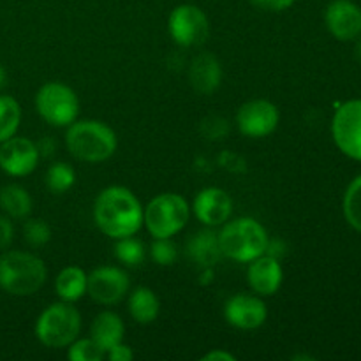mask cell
Here are the masks:
<instances>
[{"label": "cell", "instance_id": "6da1fadb", "mask_svg": "<svg viewBox=\"0 0 361 361\" xmlns=\"http://www.w3.org/2000/svg\"><path fill=\"white\" fill-rule=\"evenodd\" d=\"M95 224L109 238H127L140 231L143 208L140 200L126 187H108L99 194L94 207Z\"/></svg>", "mask_w": 361, "mask_h": 361}, {"label": "cell", "instance_id": "7a4b0ae2", "mask_svg": "<svg viewBox=\"0 0 361 361\" xmlns=\"http://www.w3.org/2000/svg\"><path fill=\"white\" fill-rule=\"evenodd\" d=\"M44 263L23 250H11L0 256V289L14 296H30L46 282Z\"/></svg>", "mask_w": 361, "mask_h": 361}, {"label": "cell", "instance_id": "3957f363", "mask_svg": "<svg viewBox=\"0 0 361 361\" xmlns=\"http://www.w3.org/2000/svg\"><path fill=\"white\" fill-rule=\"evenodd\" d=\"M66 143L71 154L83 162H104L116 150L115 130L99 120L71 123Z\"/></svg>", "mask_w": 361, "mask_h": 361}, {"label": "cell", "instance_id": "277c9868", "mask_svg": "<svg viewBox=\"0 0 361 361\" xmlns=\"http://www.w3.org/2000/svg\"><path fill=\"white\" fill-rule=\"evenodd\" d=\"M267 229L254 219H236L228 222L219 233L222 256L240 263H250L256 257L263 256L268 247Z\"/></svg>", "mask_w": 361, "mask_h": 361}, {"label": "cell", "instance_id": "5b68a950", "mask_svg": "<svg viewBox=\"0 0 361 361\" xmlns=\"http://www.w3.org/2000/svg\"><path fill=\"white\" fill-rule=\"evenodd\" d=\"M81 330V316L69 302L53 303L39 316L35 323V337L46 348H66L78 338Z\"/></svg>", "mask_w": 361, "mask_h": 361}, {"label": "cell", "instance_id": "8992f818", "mask_svg": "<svg viewBox=\"0 0 361 361\" xmlns=\"http://www.w3.org/2000/svg\"><path fill=\"white\" fill-rule=\"evenodd\" d=\"M189 204L182 196L173 192L161 194L148 203L143 222L154 238H171L189 221Z\"/></svg>", "mask_w": 361, "mask_h": 361}, {"label": "cell", "instance_id": "52a82bcc", "mask_svg": "<svg viewBox=\"0 0 361 361\" xmlns=\"http://www.w3.org/2000/svg\"><path fill=\"white\" fill-rule=\"evenodd\" d=\"M35 109L53 127H69L76 122L80 101L71 87L63 83H46L35 95Z\"/></svg>", "mask_w": 361, "mask_h": 361}, {"label": "cell", "instance_id": "ba28073f", "mask_svg": "<svg viewBox=\"0 0 361 361\" xmlns=\"http://www.w3.org/2000/svg\"><path fill=\"white\" fill-rule=\"evenodd\" d=\"M168 27L173 41L183 48L204 44L210 34L207 14L192 4H182L175 7L169 14Z\"/></svg>", "mask_w": 361, "mask_h": 361}, {"label": "cell", "instance_id": "9c48e42d", "mask_svg": "<svg viewBox=\"0 0 361 361\" xmlns=\"http://www.w3.org/2000/svg\"><path fill=\"white\" fill-rule=\"evenodd\" d=\"M331 133L342 154L361 161V99L344 102L337 109Z\"/></svg>", "mask_w": 361, "mask_h": 361}, {"label": "cell", "instance_id": "30bf717a", "mask_svg": "<svg viewBox=\"0 0 361 361\" xmlns=\"http://www.w3.org/2000/svg\"><path fill=\"white\" fill-rule=\"evenodd\" d=\"M279 118L281 115L277 106L264 99L245 102L236 115L240 133L247 137L270 136L279 127Z\"/></svg>", "mask_w": 361, "mask_h": 361}, {"label": "cell", "instance_id": "8fae6325", "mask_svg": "<svg viewBox=\"0 0 361 361\" xmlns=\"http://www.w3.org/2000/svg\"><path fill=\"white\" fill-rule=\"evenodd\" d=\"M129 291V277L116 267H101L87 275V293L101 305H115Z\"/></svg>", "mask_w": 361, "mask_h": 361}, {"label": "cell", "instance_id": "7c38bea8", "mask_svg": "<svg viewBox=\"0 0 361 361\" xmlns=\"http://www.w3.org/2000/svg\"><path fill=\"white\" fill-rule=\"evenodd\" d=\"M39 162V150L27 137H9L0 143V168L11 176H27Z\"/></svg>", "mask_w": 361, "mask_h": 361}, {"label": "cell", "instance_id": "4fadbf2b", "mask_svg": "<svg viewBox=\"0 0 361 361\" xmlns=\"http://www.w3.org/2000/svg\"><path fill=\"white\" fill-rule=\"evenodd\" d=\"M224 316L231 326L240 330H256L267 321L268 310L263 300L250 295H236L228 300Z\"/></svg>", "mask_w": 361, "mask_h": 361}, {"label": "cell", "instance_id": "5bb4252c", "mask_svg": "<svg viewBox=\"0 0 361 361\" xmlns=\"http://www.w3.org/2000/svg\"><path fill=\"white\" fill-rule=\"evenodd\" d=\"M324 20L338 41H353L361 34V9L351 0H334L326 7Z\"/></svg>", "mask_w": 361, "mask_h": 361}, {"label": "cell", "instance_id": "9a60e30c", "mask_svg": "<svg viewBox=\"0 0 361 361\" xmlns=\"http://www.w3.org/2000/svg\"><path fill=\"white\" fill-rule=\"evenodd\" d=\"M233 212V201L219 187H207L194 200V214L203 224L221 226L228 222Z\"/></svg>", "mask_w": 361, "mask_h": 361}, {"label": "cell", "instance_id": "2e32d148", "mask_svg": "<svg viewBox=\"0 0 361 361\" xmlns=\"http://www.w3.org/2000/svg\"><path fill=\"white\" fill-rule=\"evenodd\" d=\"M247 281H249L250 288L257 295H275L282 284V267L277 257L263 254V256L250 261L249 271H247Z\"/></svg>", "mask_w": 361, "mask_h": 361}, {"label": "cell", "instance_id": "e0dca14e", "mask_svg": "<svg viewBox=\"0 0 361 361\" xmlns=\"http://www.w3.org/2000/svg\"><path fill=\"white\" fill-rule=\"evenodd\" d=\"M222 69L219 60L212 53H200L192 60L189 67V81L190 87L203 95H210L221 85Z\"/></svg>", "mask_w": 361, "mask_h": 361}, {"label": "cell", "instance_id": "ac0fdd59", "mask_svg": "<svg viewBox=\"0 0 361 361\" xmlns=\"http://www.w3.org/2000/svg\"><path fill=\"white\" fill-rule=\"evenodd\" d=\"M187 254L190 259L200 267L208 268L219 263L222 256L221 243H219V235L214 231H200L196 236L189 240L187 245Z\"/></svg>", "mask_w": 361, "mask_h": 361}, {"label": "cell", "instance_id": "d6986e66", "mask_svg": "<svg viewBox=\"0 0 361 361\" xmlns=\"http://www.w3.org/2000/svg\"><path fill=\"white\" fill-rule=\"evenodd\" d=\"M123 331H126V326H123V321L120 319L116 314L113 312H102L99 314L94 319L90 328V338H94L106 353L111 348H115L116 344H120L123 338Z\"/></svg>", "mask_w": 361, "mask_h": 361}, {"label": "cell", "instance_id": "ffe728a7", "mask_svg": "<svg viewBox=\"0 0 361 361\" xmlns=\"http://www.w3.org/2000/svg\"><path fill=\"white\" fill-rule=\"evenodd\" d=\"M161 303L157 295L148 288H136L129 298V312L140 324H150L157 319Z\"/></svg>", "mask_w": 361, "mask_h": 361}, {"label": "cell", "instance_id": "44dd1931", "mask_svg": "<svg viewBox=\"0 0 361 361\" xmlns=\"http://www.w3.org/2000/svg\"><path fill=\"white\" fill-rule=\"evenodd\" d=\"M55 289L63 302H78L87 293V274L80 267L63 268L56 277Z\"/></svg>", "mask_w": 361, "mask_h": 361}, {"label": "cell", "instance_id": "7402d4cb", "mask_svg": "<svg viewBox=\"0 0 361 361\" xmlns=\"http://www.w3.org/2000/svg\"><path fill=\"white\" fill-rule=\"evenodd\" d=\"M0 207L9 217L25 219L32 212V197L21 185H6L0 190Z\"/></svg>", "mask_w": 361, "mask_h": 361}, {"label": "cell", "instance_id": "603a6c76", "mask_svg": "<svg viewBox=\"0 0 361 361\" xmlns=\"http://www.w3.org/2000/svg\"><path fill=\"white\" fill-rule=\"evenodd\" d=\"M21 122V108L11 95H0V143L16 134Z\"/></svg>", "mask_w": 361, "mask_h": 361}, {"label": "cell", "instance_id": "cb8c5ba5", "mask_svg": "<svg viewBox=\"0 0 361 361\" xmlns=\"http://www.w3.org/2000/svg\"><path fill=\"white\" fill-rule=\"evenodd\" d=\"M74 180H76V173L66 162H55L49 166L48 173H46V185L55 194L69 190L74 185Z\"/></svg>", "mask_w": 361, "mask_h": 361}, {"label": "cell", "instance_id": "d4e9b609", "mask_svg": "<svg viewBox=\"0 0 361 361\" xmlns=\"http://www.w3.org/2000/svg\"><path fill=\"white\" fill-rule=\"evenodd\" d=\"M344 215L356 231H361V175L356 176L345 190Z\"/></svg>", "mask_w": 361, "mask_h": 361}, {"label": "cell", "instance_id": "484cf974", "mask_svg": "<svg viewBox=\"0 0 361 361\" xmlns=\"http://www.w3.org/2000/svg\"><path fill=\"white\" fill-rule=\"evenodd\" d=\"M115 256L120 263L127 267H140L145 261V247L140 240H134L133 236L120 238L115 245Z\"/></svg>", "mask_w": 361, "mask_h": 361}, {"label": "cell", "instance_id": "4316f807", "mask_svg": "<svg viewBox=\"0 0 361 361\" xmlns=\"http://www.w3.org/2000/svg\"><path fill=\"white\" fill-rule=\"evenodd\" d=\"M106 351L94 341V338H81L71 344L69 360L71 361H101Z\"/></svg>", "mask_w": 361, "mask_h": 361}, {"label": "cell", "instance_id": "83f0119b", "mask_svg": "<svg viewBox=\"0 0 361 361\" xmlns=\"http://www.w3.org/2000/svg\"><path fill=\"white\" fill-rule=\"evenodd\" d=\"M23 236L32 247H42L51 240V229L42 219H28L23 226Z\"/></svg>", "mask_w": 361, "mask_h": 361}, {"label": "cell", "instance_id": "f1b7e54d", "mask_svg": "<svg viewBox=\"0 0 361 361\" xmlns=\"http://www.w3.org/2000/svg\"><path fill=\"white\" fill-rule=\"evenodd\" d=\"M178 250L176 245L171 242V238H155L154 245H152V257L161 267H169L175 263Z\"/></svg>", "mask_w": 361, "mask_h": 361}, {"label": "cell", "instance_id": "f546056e", "mask_svg": "<svg viewBox=\"0 0 361 361\" xmlns=\"http://www.w3.org/2000/svg\"><path fill=\"white\" fill-rule=\"evenodd\" d=\"M249 2L252 6H256L257 9L279 13V11H286L288 7H291L295 4V0H249Z\"/></svg>", "mask_w": 361, "mask_h": 361}, {"label": "cell", "instance_id": "4dcf8cb0", "mask_svg": "<svg viewBox=\"0 0 361 361\" xmlns=\"http://www.w3.org/2000/svg\"><path fill=\"white\" fill-rule=\"evenodd\" d=\"M14 229L11 224L9 217L6 215H0V249H6L11 242H13Z\"/></svg>", "mask_w": 361, "mask_h": 361}, {"label": "cell", "instance_id": "1f68e13d", "mask_svg": "<svg viewBox=\"0 0 361 361\" xmlns=\"http://www.w3.org/2000/svg\"><path fill=\"white\" fill-rule=\"evenodd\" d=\"M108 355H109V360H111V361H130V360H133V356H134L129 345H123L122 342H120V344H116L115 348L109 349Z\"/></svg>", "mask_w": 361, "mask_h": 361}, {"label": "cell", "instance_id": "d6a6232c", "mask_svg": "<svg viewBox=\"0 0 361 361\" xmlns=\"http://www.w3.org/2000/svg\"><path fill=\"white\" fill-rule=\"evenodd\" d=\"M37 150H39V157H49V155L55 154V141L49 140V137H44V140L39 141L37 145Z\"/></svg>", "mask_w": 361, "mask_h": 361}, {"label": "cell", "instance_id": "836d02e7", "mask_svg": "<svg viewBox=\"0 0 361 361\" xmlns=\"http://www.w3.org/2000/svg\"><path fill=\"white\" fill-rule=\"evenodd\" d=\"M203 361H235V356L226 351H212L201 358Z\"/></svg>", "mask_w": 361, "mask_h": 361}, {"label": "cell", "instance_id": "e575fe53", "mask_svg": "<svg viewBox=\"0 0 361 361\" xmlns=\"http://www.w3.org/2000/svg\"><path fill=\"white\" fill-rule=\"evenodd\" d=\"M6 85H7V73H6V69L2 67V63H0V90H2Z\"/></svg>", "mask_w": 361, "mask_h": 361}, {"label": "cell", "instance_id": "d590c367", "mask_svg": "<svg viewBox=\"0 0 361 361\" xmlns=\"http://www.w3.org/2000/svg\"><path fill=\"white\" fill-rule=\"evenodd\" d=\"M355 53H356V59H358L360 62H361V34L358 35V42H356Z\"/></svg>", "mask_w": 361, "mask_h": 361}, {"label": "cell", "instance_id": "8d00e7d4", "mask_svg": "<svg viewBox=\"0 0 361 361\" xmlns=\"http://www.w3.org/2000/svg\"><path fill=\"white\" fill-rule=\"evenodd\" d=\"M293 360H314L312 356H295Z\"/></svg>", "mask_w": 361, "mask_h": 361}]
</instances>
